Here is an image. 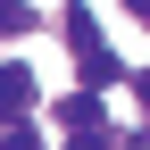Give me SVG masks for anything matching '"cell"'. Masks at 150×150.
<instances>
[{
	"instance_id": "1",
	"label": "cell",
	"mask_w": 150,
	"mask_h": 150,
	"mask_svg": "<svg viewBox=\"0 0 150 150\" xmlns=\"http://www.w3.org/2000/svg\"><path fill=\"white\" fill-rule=\"evenodd\" d=\"M67 42L83 50V83H108V75H117V59H108V42H100V25H92L83 8H67Z\"/></svg>"
},
{
	"instance_id": "2",
	"label": "cell",
	"mask_w": 150,
	"mask_h": 150,
	"mask_svg": "<svg viewBox=\"0 0 150 150\" xmlns=\"http://www.w3.org/2000/svg\"><path fill=\"white\" fill-rule=\"evenodd\" d=\"M25 108H33V75H25V67H0V125L25 117Z\"/></svg>"
},
{
	"instance_id": "3",
	"label": "cell",
	"mask_w": 150,
	"mask_h": 150,
	"mask_svg": "<svg viewBox=\"0 0 150 150\" xmlns=\"http://www.w3.org/2000/svg\"><path fill=\"white\" fill-rule=\"evenodd\" d=\"M59 125L67 134H100V100H92V92H67L59 100Z\"/></svg>"
},
{
	"instance_id": "4",
	"label": "cell",
	"mask_w": 150,
	"mask_h": 150,
	"mask_svg": "<svg viewBox=\"0 0 150 150\" xmlns=\"http://www.w3.org/2000/svg\"><path fill=\"white\" fill-rule=\"evenodd\" d=\"M33 25V8H25V0H0V33H25Z\"/></svg>"
},
{
	"instance_id": "5",
	"label": "cell",
	"mask_w": 150,
	"mask_h": 150,
	"mask_svg": "<svg viewBox=\"0 0 150 150\" xmlns=\"http://www.w3.org/2000/svg\"><path fill=\"white\" fill-rule=\"evenodd\" d=\"M0 150H42V142H33V134H25V125H17V117H8V125H0Z\"/></svg>"
},
{
	"instance_id": "6",
	"label": "cell",
	"mask_w": 150,
	"mask_h": 150,
	"mask_svg": "<svg viewBox=\"0 0 150 150\" xmlns=\"http://www.w3.org/2000/svg\"><path fill=\"white\" fill-rule=\"evenodd\" d=\"M67 150H108V142H100V134H67Z\"/></svg>"
},
{
	"instance_id": "7",
	"label": "cell",
	"mask_w": 150,
	"mask_h": 150,
	"mask_svg": "<svg viewBox=\"0 0 150 150\" xmlns=\"http://www.w3.org/2000/svg\"><path fill=\"white\" fill-rule=\"evenodd\" d=\"M125 8H134V17H142V25H150V0H125Z\"/></svg>"
},
{
	"instance_id": "8",
	"label": "cell",
	"mask_w": 150,
	"mask_h": 150,
	"mask_svg": "<svg viewBox=\"0 0 150 150\" xmlns=\"http://www.w3.org/2000/svg\"><path fill=\"white\" fill-rule=\"evenodd\" d=\"M142 108H150V67H142Z\"/></svg>"
}]
</instances>
